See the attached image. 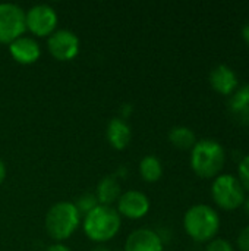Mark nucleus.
Listing matches in <instances>:
<instances>
[{"instance_id": "nucleus-24", "label": "nucleus", "mask_w": 249, "mask_h": 251, "mask_svg": "<svg viewBox=\"0 0 249 251\" xmlns=\"http://www.w3.org/2000/svg\"><path fill=\"white\" fill-rule=\"evenodd\" d=\"M4 179H6V165H4V162L0 159V185L4 182Z\"/></svg>"}, {"instance_id": "nucleus-3", "label": "nucleus", "mask_w": 249, "mask_h": 251, "mask_svg": "<svg viewBox=\"0 0 249 251\" xmlns=\"http://www.w3.org/2000/svg\"><path fill=\"white\" fill-rule=\"evenodd\" d=\"M185 232L197 243H210L220 229V216L208 204H195L183 216Z\"/></svg>"}, {"instance_id": "nucleus-21", "label": "nucleus", "mask_w": 249, "mask_h": 251, "mask_svg": "<svg viewBox=\"0 0 249 251\" xmlns=\"http://www.w3.org/2000/svg\"><path fill=\"white\" fill-rule=\"evenodd\" d=\"M238 249L239 251H249V226L241 231L238 237Z\"/></svg>"}, {"instance_id": "nucleus-11", "label": "nucleus", "mask_w": 249, "mask_h": 251, "mask_svg": "<svg viewBox=\"0 0 249 251\" xmlns=\"http://www.w3.org/2000/svg\"><path fill=\"white\" fill-rule=\"evenodd\" d=\"M163 240L156 231L139 228L128 235L123 251H163Z\"/></svg>"}, {"instance_id": "nucleus-8", "label": "nucleus", "mask_w": 249, "mask_h": 251, "mask_svg": "<svg viewBox=\"0 0 249 251\" xmlns=\"http://www.w3.org/2000/svg\"><path fill=\"white\" fill-rule=\"evenodd\" d=\"M47 47L50 54L59 62H69L79 53L81 41L79 37L70 29H56L48 35Z\"/></svg>"}, {"instance_id": "nucleus-13", "label": "nucleus", "mask_w": 249, "mask_h": 251, "mask_svg": "<svg viewBox=\"0 0 249 251\" xmlns=\"http://www.w3.org/2000/svg\"><path fill=\"white\" fill-rule=\"evenodd\" d=\"M227 110L236 124L249 126V84L238 87L229 97Z\"/></svg>"}, {"instance_id": "nucleus-17", "label": "nucleus", "mask_w": 249, "mask_h": 251, "mask_svg": "<svg viewBox=\"0 0 249 251\" xmlns=\"http://www.w3.org/2000/svg\"><path fill=\"white\" fill-rule=\"evenodd\" d=\"M169 141L179 150H191L198 140L195 132L189 126L178 125L169 131Z\"/></svg>"}, {"instance_id": "nucleus-15", "label": "nucleus", "mask_w": 249, "mask_h": 251, "mask_svg": "<svg viewBox=\"0 0 249 251\" xmlns=\"http://www.w3.org/2000/svg\"><path fill=\"white\" fill-rule=\"evenodd\" d=\"M120 196H122V185L116 175L104 176L95 188V197L98 204L101 206H113L114 203H117Z\"/></svg>"}, {"instance_id": "nucleus-20", "label": "nucleus", "mask_w": 249, "mask_h": 251, "mask_svg": "<svg viewBox=\"0 0 249 251\" xmlns=\"http://www.w3.org/2000/svg\"><path fill=\"white\" fill-rule=\"evenodd\" d=\"M205 251H235L232 244L223 238H214L211 240L207 247H205Z\"/></svg>"}, {"instance_id": "nucleus-10", "label": "nucleus", "mask_w": 249, "mask_h": 251, "mask_svg": "<svg viewBox=\"0 0 249 251\" xmlns=\"http://www.w3.org/2000/svg\"><path fill=\"white\" fill-rule=\"evenodd\" d=\"M9 54L21 65H32L41 56V47L34 37L22 35L7 46Z\"/></svg>"}, {"instance_id": "nucleus-2", "label": "nucleus", "mask_w": 249, "mask_h": 251, "mask_svg": "<svg viewBox=\"0 0 249 251\" xmlns=\"http://www.w3.org/2000/svg\"><path fill=\"white\" fill-rule=\"evenodd\" d=\"M84 232L85 235L98 244L113 240L122 226V218L113 206L98 204L90 213L84 216Z\"/></svg>"}, {"instance_id": "nucleus-14", "label": "nucleus", "mask_w": 249, "mask_h": 251, "mask_svg": "<svg viewBox=\"0 0 249 251\" xmlns=\"http://www.w3.org/2000/svg\"><path fill=\"white\" fill-rule=\"evenodd\" d=\"M106 137H107L109 144L114 150H125L131 144V140H132L131 125L123 118H113L110 119L107 125Z\"/></svg>"}, {"instance_id": "nucleus-19", "label": "nucleus", "mask_w": 249, "mask_h": 251, "mask_svg": "<svg viewBox=\"0 0 249 251\" xmlns=\"http://www.w3.org/2000/svg\"><path fill=\"white\" fill-rule=\"evenodd\" d=\"M244 187L245 191L249 193V154L244 156L238 165V176H236Z\"/></svg>"}, {"instance_id": "nucleus-22", "label": "nucleus", "mask_w": 249, "mask_h": 251, "mask_svg": "<svg viewBox=\"0 0 249 251\" xmlns=\"http://www.w3.org/2000/svg\"><path fill=\"white\" fill-rule=\"evenodd\" d=\"M47 251H72L69 247H66L65 244H62V243H56V244H53V246H50Z\"/></svg>"}, {"instance_id": "nucleus-9", "label": "nucleus", "mask_w": 249, "mask_h": 251, "mask_svg": "<svg viewBox=\"0 0 249 251\" xmlns=\"http://www.w3.org/2000/svg\"><path fill=\"white\" fill-rule=\"evenodd\" d=\"M151 207L150 199L147 194L138 190H128L122 193V196L117 200V213L128 219H142L144 216L148 215Z\"/></svg>"}, {"instance_id": "nucleus-7", "label": "nucleus", "mask_w": 249, "mask_h": 251, "mask_svg": "<svg viewBox=\"0 0 249 251\" xmlns=\"http://www.w3.org/2000/svg\"><path fill=\"white\" fill-rule=\"evenodd\" d=\"M59 16L48 4H34L25 12L26 29L35 37H48L57 28Z\"/></svg>"}, {"instance_id": "nucleus-4", "label": "nucleus", "mask_w": 249, "mask_h": 251, "mask_svg": "<svg viewBox=\"0 0 249 251\" xmlns=\"http://www.w3.org/2000/svg\"><path fill=\"white\" fill-rule=\"evenodd\" d=\"M81 221L82 216L78 212L75 203L59 201L48 209L44 225L50 238L62 243L75 234V231L81 225Z\"/></svg>"}, {"instance_id": "nucleus-16", "label": "nucleus", "mask_w": 249, "mask_h": 251, "mask_svg": "<svg viewBox=\"0 0 249 251\" xmlns=\"http://www.w3.org/2000/svg\"><path fill=\"white\" fill-rule=\"evenodd\" d=\"M138 171L145 182H157L163 176V163L157 156L148 154L141 159Z\"/></svg>"}, {"instance_id": "nucleus-12", "label": "nucleus", "mask_w": 249, "mask_h": 251, "mask_svg": "<svg viewBox=\"0 0 249 251\" xmlns=\"http://www.w3.org/2000/svg\"><path fill=\"white\" fill-rule=\"evenodd\" d=\"M210 84L213 90L222 96H232L239 87L238 75L227 65H217L210 72Z\"/></svg>"}, {"instance_id": "nucleus-5", "label": "nucleus", "mask_w": 249, "mask_h": 251, "mask_svg": "<svg viewBox=\"0 0 249 251\" xmlns=\"http://www.w3.org/2000/svg\"><path fill=\"white\" fill-rule=\"evenodd\" d=\"M211 197L220 209L227 212L242 207L247 199L245 190L239 179L230 174H220L214 178L211 185Z\"/></svg>"}, {"instance_id": "nucleus-23", "label": "nucleus", "mask_w": 249, "mask_h": 251, "mask_svg": "<svg viewBox=\"0 0 249 251\" xmlns=\"http://www.w3.org/2000/svg\"><path fill=\"white\" fill-rule=\"evenodd\" d=\"M241 34H242V38H244V41L247 43L249 46V22H247L244 26H242V31H241Z\"/></svg>"}, {"instance_id": "nucleus-26", "label": "nucleus", "mask_w": 249, "mask_h": 251, "mask_svg": "<svg viewBox=\"0 0 249 251\" xmlns=\"http://www.w3.org/2000/svg\"><path fill=\"white\" fill-rule=\"evenodd\" d=\"M92 251H113L110 250V249H107V247H103V246H100V247H95Z\"/></svg>"}, {"instance_id": "nucleus-25", "label": "nucleus", "mask_w": 249, "mask_h": 251, "mask_svg": "<svg viewBox=\"0 0 249 251\" xmlns=\"http://www.w3.org/2000/svg\"><path fill=\"white\" fill-rule=\"evenodd\" d=\"M244 207H245V212H247V215L249 216V197L245 199V201H244Z\"/></svg>"}, {"instance_id": "nucleus-1", "label": "nucleus", "mask_w": 249, "mask_h": 251, "mask_svg": "<svg viewBox=\"0 0 249 251\" xmlns=\"http://www.w3.org/2000/svg\"><path fill=\"white\" fill-rule=\"evenodd\" d=\"M191 169L203 179H213L220 175L226 163L223 146L213 138H203L191 149Z\"/></svg>"}, {"instance_id": "nucleus-18", "label": "nucleus", "mask_w": 249, "mask_h": 251, "mask_svg": "<svg viewBox=\"0 0 249 251\" xmlns=\"http://www.w3.org/2000/svg\"><path fill=\"white\" fill-rule=\"evenodd\" d=\"M75 206H76L78 212L81 213V216H85V215L90 213L94 207L98 206V201H97L95 194L85 193V194H82V196L78 199V201L75 203Z\"/></svg>"}, {"instance_id": "nucleus-6", "label": "nucleus", "mask_w": 249, "mask_h": 251, "mask_svg": "<svg viewBox=\"0 0 249 251\" xmlns=\"http://www.w3.org/2000/svg\"><path fill=\"white\" fill-rule=\"evenodd\" d=\"M25 31V10L16 3H0V43L9 46Z\"/></svg>"}]
</instances>
